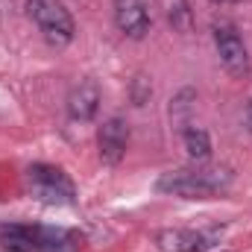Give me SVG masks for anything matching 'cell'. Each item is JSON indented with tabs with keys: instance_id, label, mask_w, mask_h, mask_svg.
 <instances>
[{
	"instance_id": "obj_1",
	"label": "cell",
	"mask_w": 252,
	"mask_h": 252,
	"mask_svg": "<svg viewBox=\"0 0 252 252\" xmlns=\"http://www.w3.org/2000/svg\"><path fill=\"white\" fill-rule=\"evenodd\" d=\"M82 235L62 226L0 223V247L9 252H76Z\"/></svg>"
},
{
	"instance_id": "obj_2",
	"label": "cell",
	"mask_w": 252,
	"mask_h": 252,
	"mask_svg": "<svg viewBox=\"0 0 252 252\" xmlns=\"http://www.w3.org/2000/svg\"><path fill=\"white\" fill-rule=\"evenodd\" d=\"M232 185L229 167H182L173 173H164L158 179V190L182 199H211L226 193Z\"/></svg>"
},
{
	"instance_id": "obj_3",
	"label": "cell",
	"mask_w": 252,
	"mask_h": 252,
	"mask_svg": "<svg viewBox=\"0 0 252 252\" xmlns=\"http://www.w3.org/2000/svg\"><path fill=\"white\" fill-rule=\"evenodd\" d=\"M27 188L38 202H47V205H73L76 202V188H73L70 176L56 164H30Z\"/></svg>"
},
{
	"instance_id": "obj_4",
	"label": "cell",
	"mask_w": 252,
	"mask_h": 252,
	"mask_svg": "<svg viewBox=\"0 0 252 252\" xmlns=\"http://www.w3.org/2000/svg\"><path fill=\"white\" fill-rule=\"evenodd\" d=\"M27 15L35 21V27L50 44L64 47L73 41V32H76L73 18L59 0H27Z\"/></svg>"
},
{
	"instance_id": "obj_5",
	"label": "cell",
	"mask_w": 252,
	"mask_h": 252,
	"mask_svg": "<svg viewBox=\"0 0 252 252\" xmlns=\"http://www.w3.org/2000/svg\"><path fill=\"white\" fill-rule=\"evenodd\" d=\"M214 47H217V56H220L223 67H226L232 76H238V79L250 76V70H252L250 50H247L241 32H238L229 21L214 24Z\"/></svg>"
},
{
	"instance_id": "obj_6",
	"label": "cell",
	"mask_w": 252,
	"mask_h": 252,
	"mask_svg": "<svg viewBox=\"0 0 252 252\" xmlns=\"http://www.w3.org/2000/svg\"><path fill=\"white\" fill-rule=\"evenodd\" d=\"M97 147H100V158L106 164H121L129 147V126L121 118H109L97 132Z\"/></svg>"
},
{
	"instance_id": "obj_7",
	"label": "cell",
	"mask_w": 252,
	"mask_h": 252,
	"mask_svg": "<svg viewBox=\"0 0 252 252\" xmlns=\"http://www.w3.org/2000/svg\"><path fill=\"white\" fill-rule=\"evenodd\" d=\"M115 24L129 38H144L150 32V12L144 0H115Z\"/></svg>"
},
{
	"instance_id": "obj_8",
	"label": "cell",
	"mask_w": 252,
	"mask_h": 252,
	"mask_svg": "<svg viewBox=\"0 0 252 252\" xmlns=\"http://www.w3.org/2000/svg\"><path fill=\"white\" fill-rule=\"evenodd\" d=\"M158 247L164 252H208L214 250L217 244L202 235V232H190V229H167V232H158Z\"/></svg>"
},
{
	"instance_id": "obj_9",
	"label": "cell",
	"mask_w": 252,
	"mask_h": 252,
	"mask_svg": "<svg viewBox=\"0 0 252 252\" xmlns=\"http://www.w3.org/2000/svg\"><path fill=\"white\" fill-rule=\"evenodd\" d=\"M97 109H100V88H97V82H91V79L79 82L70 91V97H67V115L73 121H91L97 115Z\"/></svg>"
},
{
	"instance_id": "obj_10",
	"label": "cell",
	"mask_w": 252,
	"mask_h": 252,
	"mask_svg": "<svg viewBox=\"0 0 252 252\" xmlns=\"http://www.w3.org/2000/svg\"><path fill=\"white\" fill-rule=\"evenodd\" d=\"M185 150H188L190 158L205 161V158L211 156V138H208V132H205V129H199V126L185 129Z\"/></svg>"
},
{
	"instance_id": "obj_11",
	"label": "cell",
	"mask_w": 252,
	"mask_h": 252,
	"mask_svg": "<svg viewBox=\"0 0 252 252\" xmlns=\"http://www.w3.org/2000/svg\"><path fill=\"white\" fill-rule=\"evenodd\" d=\"M247 129H250V132H252V103H250V106H247Z\"/></svg>"
},
{
	"instance_id": "obj_12",
	"label": "cell",
	"mask_w": 252,
	"mask_h": 252,
	"mask_svg": "<svg viewBox=\"0 0 252 252\" xmlns=\"http://www.w3.org/2000/svg\"><path fill=\"white\" fill-rule=\"evenodd\" d=\"M211 3H223V0H211Z\"/></svg>"
}]
</instances>
